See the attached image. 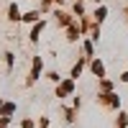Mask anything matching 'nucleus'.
Wrapping results in <instances>:
<instances>
[{
	"mask_svg": "<svg viewBox=\"0 0 128 128\" xmlns=\"http://www.w3.org/2000/svg\"><path fill=\"white\" fill-rule=\"evenodd\" d=\"M20 18V10H18V5H10V20H18Z\"/></svg>",
	"mask_w": 128,
	"mask_h": 128,
	"instance_id": "nucleus-2",
	"label": "nucleus"
},
{
	"mask_svg": "<svg viewBox=\"0 0 128 128\" xmlns=\"http://www.w3.org/2000/svg\"><path fill=\"white\" fill-rule=\"evenodd\" d=\"M13 110H16V105H13V102H8V105H5V108H3V115H5V118H8V115H10V113H13Z\"/></svg>",
	"mask_w": 128,
	"mask_h": 128,
	"instance_id": "nucleus-3",
	"label": "nucleus"
},
{
	"mask_svg": "<svg viewBox=\"0 0 128 128\" xmlns=\"http://www.w3.org/2000/svg\"><path fill=\"white\" fill-rule=\"evenodd\" d=\"M92 72L98 74V77H102V74H105V69H102V64H100V62H92Z\"/></svg>",
	"mask_w": 128,
	"mask_h": 128,
	"instance_id": "nucleus-1",
	"label": "nucleus"
},
{
	"mask_svg": "<svg viewBox=\"0 0 128 128\" xmlns=\"http://www.w3.org/2000/svg\"><path fill=\"white\" fill-rule=\"evenodd\" d=\"M23 18H26V20H36V18H38V13H36V10H28Z\"/></svg>",
	"mask_w": 128,
	"mask_h": 128,
	"instance_id": "nucleus-4",
	"label": "nucleus"
}]
</instances>
